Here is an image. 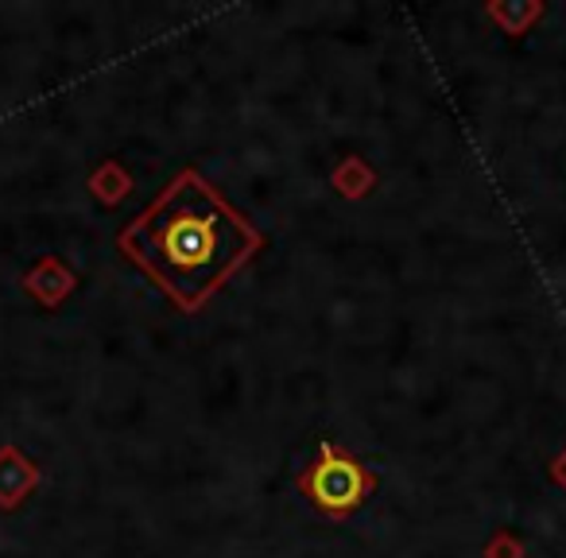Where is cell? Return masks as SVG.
<instances>
[{
    "mask_svg": "<svg viewBox=\"0 0 566 558\" xmlns=\"http://www.w3.org/2000/svg\"><path fill=\"white\" fill-rule=\"evenodd\" d=\"M120 244L182 310H195L252 256L260 236L195 171H187L133 229H125Z\"/></svg>",
    "mask_w": 566,
    "mask_h": 558,
    "instance_id": "obj_1",
    "label": "cell"
},
{
    "mask_svg": "<svg viewBox=\"0 0 566 558\" xmlns=\"http://www.w3.org/2000/svg\"><path fill=\"white\" fill-rule=\"evenodd\" d=\"M307 493L318 508L326 512H349L361 504L365 496V473L357 462L349 457H338L331 446H323V462L311 470L307 477Z\"/></svg>",
    "mask_w": 566,
    "mask_h": 558,
    "instance_id": "obj_2",
    "label": "cell"
}]
</instances>
